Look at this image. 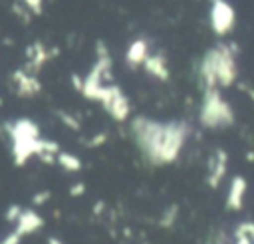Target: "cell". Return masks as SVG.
Segmentation results:
<instances>
[{
    "label": "cell",
    "mask_w": 254,
    "mask_h": 244,
    "mask_svg": "<svg viewBox=\"0 0 254 244\" xmlns=\"http://www.w3.org/2000/svg\"><path fill=\"white\" fill-rule=\"evenodd\" d=\"M129 131L139 153L153 167L175 163L190 133L185 121H157L143 115L131 119Z\"/></svg>",
    "instance_id": "cell-1"
},
{
    "label": "cell",
    "mask_w": 254,
    "mask_h": 244,
    "mask_svg": "<svg viewBox=\"0 0 254 244\" xmlns=\"http://www.w3.org/2000/svg\"><path fill=\"white\" fill-rule=\"evenodd\" d=\"M26 58H28V61H26L24 69H28L30 73H38L44 67V63L50 60V50L42 42H34L26 48Z\"/></svg>",
    "instance_id": "cell-11"
},
{
    "label": "cell",
    "mask_w": 254,
    "mask_h": 244,
    "mask_svg": "<svg viewBox=\"0 0 254 244\" xmlns=\"http://www.w3.org/2000/svg\"><path fill=\"white\" fill-rule=\"evenodd\" d=\"M228 169V155L222 149H216L214 155L208 161V173H206V184L210 188H218V184L222 183L224 175Z\"/></svg>",
    "instance_id": "cell-7"
},
{
    "label": "cell",
    "mask_w": 254,
    "mask_h": 244,
    "mask_svg": "<svg viewBox=\"0 0 254 244\" xmlns=\"http://www.w3.org/2000/svg\"><path fill=\"white\" fill-rule=\"evenodd\" d=\"M48 244H65L62 238H58V236H48V240H46Z\"/></svg>",
    "instance_id": "cell-26"
},
{
    "label": "cell",
    "mask_w": 254,
    "mask_h": 244,
    "mask_svg": "<svg viewBox=\"0 0 254 244\" xmlns=\"http://www.w3.org/2000/svg\"><path fill=\"white\" fill-rule=\"evenodd\" d=\"M210 26L212 32L218 36H224L234 26V10L226 0H212L210 6Z\"/></svg>",
    "instance_id": "cell-5"
},
{
    "label": "cell",
    "mask_w": 254,
    "mask_h": 244,
    "mask_svg": "<svg viewBox=\"0 0 254 244\" xmlns=\"http://www.w3.org/2000/svg\"><path fill=\"white\" fill-rule=\"evenodd\" d=\"M71 85H73V89H75V91H79V93H81V87H83V77H79L77 73H71Z\"/></svg>",
    "instance_id": "cell-24"
},
{
    "label": "cell",
    "mask_w": 254,
    "mask_h": 244,
    "mask_svg": "<svg viewBox=\"0 0 254 244\" xmlns=\"http://www.w3.org/2000/svg\"><path fill=\"white\" fill-rule=\"evenodd\" d=\"M10 139H36L40 137V127L32 119H16L4 125Z\"/></svg>",
    "instance_id": "cell-12"
},
{
    "label": "cell",
    "mask_w": 254,
    "mask_h": 244,
    "mask_svg": "<svg viewBox=\"0 0 254 244\" xmlns=\"http://www.w3.org/2000/svg\"><path fill=\"white\" fill-rule=\"evenodd\" d=\"M177 216H179V206H177V204H169V206L161 212V216H159V226H161V228H171V226L175 224Z\"/></svg>",
    "instance_id": "cell-16"
},
{
    "label": "cell",
    "mask_w": 254,
    "mask_h": 244,
    "mask_svg": "<svg viewBox=\"0 0 254 244\" xmlns=\"http://www.w3.org/2000/svg\"><path fill=\"white\" fill-rule=\"evenodd\" d=\"M246 190H248L246 179L240 177V175L232 177L230 186H228V194H226V208L228 210H242L244 198H246Z\"/></svg>",
    "instance_id": "cell-10"
},
{
    "label": "cell",
    "mask_w": 254,
    "mask_h": 244,
    "mask_svg": "<svg viewBox=\"0 0 254 244\" xmlns=\"http://www.w3.org/2000/svg\"><path fill=\"white\" fill-rule=\"evenodd\" d=\"M20 212H22V206H20V204H10V206L4 210V220H6V222L16 224V220H18Z\"/></svg>",
    "instance_id": "cell-18"
},
{
    "label": "cell",
    "mask_w": 254,
    "mask_h": 244,
    "mask_svg": "<svg viewBox=\"0 0 254 244\" xmlns=\"http://www.w3.org/2000/svg\"><path fill=\"white\" fill-rule=\"evenodd\" d=\"M12 81L16 85V95L22 99L36 97L42 91V83L38 81L36 73H30L28 69H16L12 73Z\"/></svg>",
    "instance_id": "cell-6"
},
{
    "label": "cell",
    "mask_w": 254,
    "mask_h": 244,
    "mask_svg": "<svg viewBox=\"0 0 254 244\" xmlns=\"http://www.w3.org/2000/svg\"><path fill=\"white\" fill-rule=\"evenodd\" d=\"M236 75H238V67H236L234 52L226 44H218L210 48L198 63V79L204 89L228 87L236 81Z\"/></svg>",
    "instance_id": "cell-2"
},
{
    "label": "cell",
    "mask_w": 254,
    "mask_h": 244,
    "mask_svg": "<svg viewBox=\"0 0 254 244\" xmlns=\"http://www.w3.org/2000/svg\"><path fill=\"white\" fill-rule=\"evenodd\" d=\"M149 56V46H147V42L145 40H133L129 46H127V52H125V63L131 67V69H135V67H139V65H143V61H145V58Z\"/></svg>",
    "instance_id": "cell-14"
},
{
    "label": "cell",
    "mask_w": 254,
    "mask_h": 244,
    "mask_svg": "<svg viewBox=\"0 0 254 244\" xmlns=\"http://www.w3.org/2000/svg\"><path fill=\"white\" fill-rule=\"evenodd\" d=\"M38 141L36 139H12V161L16 167H24L30 157L38 153Z\"/></svg>",
    "instance_id": "cell-9"
},
{
    "label": "cell",
    "mask_w": 254,
    "mask_h": 244,
    "mask_svg": "<svg viewBox=\"0 0 254 244\" xmlns=\"http://www.w3.org/2000/svg\"><path fill=\"white\" fill-rule=\"evenodd\" d=\"M143 69L149 73V75H153L155 79H159V81H167L169 79V65H167V60H165V56L163 54H149L147 58H145V61H143Z\"/></svg>",
    "instance_id": "cell-13"
},
{
    "label": "cell",
    "mask_w": 254,
    "mask_h": 244,
    "mask_svg": "<svg viewBox=\"0 0 254 244\" xmlns=\"http://www.w3.org/2000/svg\"><path fill=\"white\" fill-rule=\"evenodd\" d=\"M143 244H151V242H147V240H145V242H143Z\"/></svg>",
    "instance_id": "cell-27"
},
{
    "label": "cell",
    "mask_w": 254,
    "mask_h": 244,
    "mask_svg": "<svg viewBox=\"0 0 254 244\" xmlns=\"http://www.w3.org/2000/svg\"><path fill=\"white\" fill-rule=\"evenodd\" d=\"M198 121L206 129H224L234 123V111L230 103L220 95L218 87H208L202 93Z\"/></svg>",
    "instance_id": "cell-3"
},
{
    "label": "cell",
    "mask_w": 254,
    "mask_h": 244,
    "mask_svg": "<svg viewBox=\"0 0 254 244\" xmlns=\"http://www.w3.org/2000/svg\"><path fill=\"white\" fill-rule=\"evenodd\" d=\"M105 141H107V133H105V131H101V133H97V135L89 137V139L85 141V147H87V149L101 147V145H105Z\"/></svg>",
    "instance_id": "cell-19"
},
{
    "label": "cell",
    "mask_w": 254,
    "mask_h": 244,
    "mask_svg": "<svg viewBox=\"0 0 254 244\" xmlns=\"http://www.w3.org/2000/svg\"><path fill=\"white\" fill-rule=\"evenodd\" d=\"M58 117H60V121H62L67 129H71V131H79V129H81V123H79V119H77L75 115H71V113H67V111H58Z\"/></svg>",
    "instance_id": "cell-17"
},
{
    "label": "cell",
    "mask_w": 254,
    "mask_h": 244,
    "mask_svg": "<svg viewBox=\"0 0 254 244\" xmlns=\"http://www.w3.org/2000/svg\"><path fill=\"white\" fill-rule=\"evenodd\" d=\"M97 101L103 105V109L107 111V115L113 121H117V123L127 121V117L131 113V105H129V97L123 93V89L119 85H115V83L103 85Z\"/></svg>",
    "instance_id": "cell-4"
},
{
    "label": "cell",
    "mask_w": 254,
    "mask_h": 244,
    "mask_svg": "<svg viewBox=\"0 0 254 244\" xmlns=\"http://www.w3.org/2000/svg\"><path fill=\"white\" fill-rule=\"evenodd\" d=\"M85 194V183H73L69 186V196L71 198H77V196H83Z\"/></svg>",
    "instance_id": "cell-21"
},
{
    "label": "cell",
    "mask_w": 254,
    "mask_h": 244,
    "mask_svg": "<svg viewBox=\"0 0 254 244\" xmlns=\"http://www.w3.org/2000/svg\"><path fill=\"white\" fill-rule=\"evenodd\" d=\"M22 2H24V6H26L30 12H34V14H42V6H44L42 0H22Z\"/></svg>",
    "instance_id": "cell-22"
},
{
    "label": "cell",
    "mask_w": 254,
    "mask_h": 244,
    "mask_svg": "<svg viewBox=\"0 0 254 244\" xmlns=\"http://www.w3.org/2000/svg\"><path fill=\"white\" fill-rule=\"evenodd\" d=\"M50 198H52V190H38V192H34V196H32V204H34V206H44Z\"/></svg>",
    "instance_id": "cell-20"
},
{
    "label": "cell",
    "mask_w": 254,
    "mask_h": 244,
    "mask_svg": "<svg viewBox=\"0 0 254 244\" xmlns=\"http://www.w3.org/2000/svg\"><path fill=\"white\" fill-rule=\"evenodd\" d=\"M20 240H22V236H20L16 230H12V232H8V234L0 240V244H20Z\"/></svg>",
    "instance_id": "cell-23"
},
{
    "label": "cell",
    "mask_w": 254,
    "mask_h": 244,
    "mask_svg": "<svg viewBox=\"0 0 254 244\" xmlns=\"http://www.w3.org/2000/svg\"><path fill=\"white\" fill-rule=\"evenodd\" d=\"M103 210H105V200H97V202L93 204V208H91V212H93L95 216L103 214Z\"/></svg>",
    "instance_id": "cell-25"
},
{
    "label": "cell",
    "mask_w": 254,
    "mask_h": 244,
    "mask_svg": "<svg viewBox=\"0 0 254 244\" xmlns=\"http://www.w3.org/2000/svg\"><path fill=\"white\" fill-rule=\"evenodd\" d=\"M44 224H46V220L36 208H22V212L16 220V232L24 238V236H30V234L38 232L40 228H44Z\"/></svg>",
    "instance_id": "cell-8"
},
{
    "label": "cell",
    "mask_w": 254,
    "mask_h": 244,
    "mask_svg": "<svg viewBox=\"0 0 254 244\" xmlns=\"http://www.w3.org/2000/svg\"><path fill=\"white\" fill-rule=\"evenodd\" d=\"M56 163L64 169V171H67V173H77V171H81V161H79V157H75L73 153H67V151H60L58 153V157H56Z\"/></svg>",
    "instance_id": "cell-15"
}]
</instances>
